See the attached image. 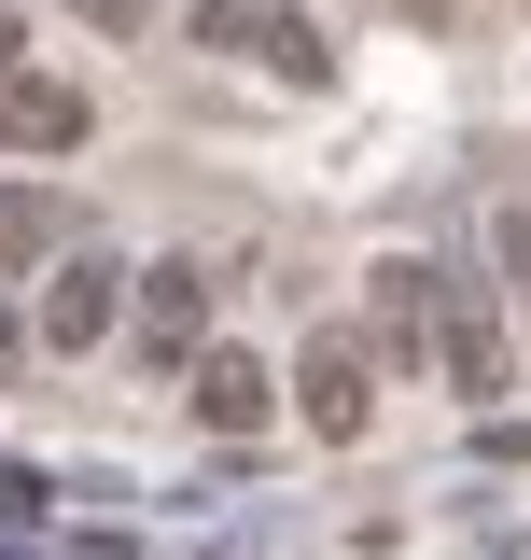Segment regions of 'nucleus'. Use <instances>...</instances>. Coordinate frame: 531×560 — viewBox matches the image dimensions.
Returning a JSON list of instances; mask_svg holds the SVG:
<instances>
[{"label": "nucleus", "instance_id": "obj_5", "mask_svg": "<svg viewBox=\"0 0 531 560\" xmlns=\"http://www.w3.org/2000/svg\"><path fill=\"white\" fill-rule=\"evenodd\" d=\"M127 323V294H113V267H57V294H43V350H98Z\"/></svg>", "mask_w": 531, "mask_h": 560}, {"label": "nucleus", "instance_id": "obj_3", "mask_svg": "<svg viewBox=\"0 0 531 560\" xmlns=\"http://www.w3.org/2000/svg\"><path fill=\"white\" fill-rule=\"evenodd\" d=\"M84 127H98V98L57 84V70H14V84H0V154H70Z\"/></svg>", "mask_w": 531, "mask_h": 560}, {"label": "nucleus", "instance_id": "obj_4", "mask_svg": "<svg viewBox=\"0 0 531 560\" xmlns=\"http://www.w3.org/2000/svg\"><path fill=\"white\" fill-rule=\"evenodd\" d=\"M182 407H197L210 434H252V420L280 407V378H266L252 350H224V337H210V350H197V378H182Z\"/></svg>", "mask_w": 531, "mask_h": 560}, {"label": "nucleus", "instance_id": "obj_1", "mask_svg": "<svg viewBox=\"0 0 531 560\" xmlns=\"http://www.w3.org/2000/svg\"><path fill=\"white\" fill-rule=\"evenodd\" d=\"M420 350H448V393H462V407L518 393V350H504V323H489V294L448 280V267H434V337H420Z\"/></svg>", "mask_w": 531, "mask_h": 560}, {"label": "nucleus", "instance_id": "obj_12", "mask_svg": "<svg viewBox=\"0 0 531 560\" xmlns=\"http://www.w3.org/2000/svg\"><path fill=\"white\" fill-rule=\"evenodd\" d=\"M14 57H28V28H14V0H0V84H14Z\"/></svg>", "mask_w": 531, "mask_h": 560}, {"label": "nucleus", "instance_id": "obj_10", "mask_svg": "<svg viewBox=\"0 0 531 560\" xmlns=\"http://www.w3.org/2000/svg\"><path fill=\"white\" fill-rule=\"evenodd\" d=\"M182 14H197V43H252V28H266L252 0H182Z\"/></svg>", "mask_w": 531, "mask_h": 560}, {"label": "nucleus", "instance_id": "obj_14", "mask_svg": "<svg viewBox=\"0 0 531 560\" xmlns=\"http://www.w3.org/2000/svg\"><path fill=\"white\" fill-rule=\"evenodd\" d=\"M0 350H14V308H0Z\"/></svg>", "mask_w": 531, "mask_h": 560}, {"label": "nucleus", "instance_id": "obj_13", "mask_svg": "<svg viewBox=\"0 0 531 560\" xmlns=\"http://www.w3.org/2000/svg\"><path fill=\"white\" fill-rule=\"evenodd\" d=\"M84 14H113V28H127V14H140V0H84Z\"/></svg>", "mask_w": 531, "mask_h": 560}, {"label": "nucleus", "instance_id": "obj_9", "mask_svg": "<svg viewBox=\"0 0 531 560\" xmlns=\"http://www.w3.org/2000/svg\"><path fill=\"white\" fill-rule=\"evenodd\" d=\"M489 253H504V280H518V308H531V197L489 210Z\"/></svg>", "mask_w": 531, "mask_h": 560}, {"label": "nucleus", "instance_id": "obj_6", "mask_svg": "<svg viewBox=\"0 0 531 560\" xmlns=\"http://www.w3.org/2000/svg\"><path fill=\"white\" fill-rule=\"evenodd\" d=\"M70 224H84V210H70L57 183H0V267H43V253H70Z\"/></svg>", "mask_w": 531, "mask_h": 560}, {"label": "nucleus", "instance_id": "obj_8", "mask_svg": "<svg viewBox=\"0 0 531 560\" xmlns=\"http://www.w3.org/2000/svg\"><path fill=\"white\" fill-rule=\"evenodd\" d=\"M140 308H154V337H197V308H210V267H197V253H168Z\"/></svg>", "mask_w": 531, "mask_h": 560}, {"label": "nucleus", "instance_id": "obj_7", "mask_svg": "<svg viewBox=\"0 0 531 560\" xmlns=\"http://www.w3.org/2000/svg\"><path fill=\"white\" fill-rule=\"evenodd\" d=\"M420 337H434V267H378V350L420 364Z\"/></svg>", "mask_w": 531, "mask_h": 560}, {"label": "nucleus", "instance_id": "obj_11", "mask_svg": "<svg viewBox=\"0 0 531 560\" xmlns=\"http://www.w3.org/2000/svg\"><path fill=\"white\" fill-rule=\"evenodd\" d=\"M0 518H43V477L28 463H0Z\"/></svg>", "mask_w": 531, "mask_h": 560}, {"label": "nucleus", "instance_id": "obj_2", "mask_svg": "<svg viewBox=\"0 0 531 560\" xmlns=\"http://www.w3.org/2000/svg\"><path fill=\"white\" fill-rule=\"evenodd\" d=\"M294 420H308L322 448H350V434L378 420V393H364V350H350V337H308V364H294Z\"/></svg>", "mask_w": 531, "mask_h": 560}]
</instances>
